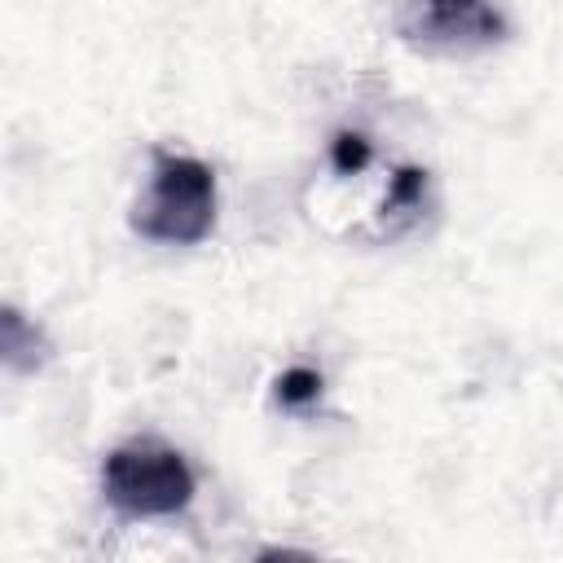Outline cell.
Segmentation results:
<instances>
[{
  "label": "cell",
  "instance_id": "cell-1",
  "mask_svg": "<svg viewBox=\"0 0 563 563\" xmlns=\"http://www.w3.org/2000/svg\"><path fill=\"white\" fill-rule=\"evenodd\" d=\"M132 229L163 246L202 242L216 229V172L194 154L154 150L150 180L132 202Z\"/></svg>",
  "mask_w": 563,
  "mask_h": 563
},
{
  "label": "cell",
  "instance_id": "cell-2",
  "mask_svg": "<svg viewBox=\"0 0 563 563\" xmlns=\"http://www.w3.org/2000/svg\"><path fill=\"white\" fill-rule=\"evenodd\" d=\"M101 493L128 519H172L194 501V471L158 435H132L101 462Z\"/></svg>",
  "mask_w": 563,
  "mask_h": 563
},
{
  "label": "cell",
  "instance_id": "cell-3",
  "mask_svg": "<svg viewBox=\"0 0 563 563\" xmlns=\"http://www.w3.org/2000/svg\"><path fill=\"white\" fill-rule=\"evenodd\" d=\"M427 44H449V48H466V44H488L501 35V18L488 0H427V13L413 26Z\"/></svg>",
  "mask_w": 563,
  "mask_h": 563
},
{
  "label": "cell",
  "instance_id": "cell-4",
  "mask_svg": "<svg viewBox=\"0 0 563 563\" xmlns=\"http://www.w3.org/2000/svg\"><path fill=\"white\" fill-rule=\"evenodd\" d=\"M0 352H4L9 369L31 374V369H40L48 361V339L31 317H22L18 308H4V317H0Z\"/></svg>",
  "mask_w": 563,
  "mask_h": 563
},
{
  "label": "cell",
  "instance_id": "cell-5",
  "mask_svg": "<svg viewBox=\"0 0 563 563\" xmlns=\"http://www.w3.org/2000/svg\"><path fill=\"white\" fill-rule=\"evenodd\" d=\"M422 194H427V172H422V167H400V172L387 180L383 216H400V220H409V216L422 207Z\"/></svg>",
  "mask_w": 563,
  "mask_h": 563
},
{
  "label": "cell",
  "instance_id": "cell-6",
  "mask_svg": "<svg viewBox=\"0 0 563 563\" xmlns=\"http://www.w3.org/2000/svg\"><path fill=\"white\" fill-rule=\"evenodd\" d=\"M277 405L282 409H312L317 400H321V374L317 369H308V365H290L282 378H277Z\"/></svg>",
  "mask_w": 563,
  "mask_h": 563
},
{
  "label": "cell",
  "instance_id": "cell-7",
  "mask_svg": "<svg viewBox=\"0 0 563 563\" xmlns=\"http://www.w3.org/2000/svg\"><path fill=\"white\" fill-rule=\"evenodd\" d=\"M330 163H334L343 176L361 172V167L369 163V141H365L361 132H339V136L330 141Z\"/></svg>",
  "mask_w": 563,
  "mask_h": 563
}]
</instances>
